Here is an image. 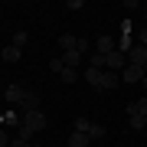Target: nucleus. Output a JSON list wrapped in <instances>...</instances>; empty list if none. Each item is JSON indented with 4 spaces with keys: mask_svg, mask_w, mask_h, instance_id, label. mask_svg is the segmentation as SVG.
I'll return each instance as SVG.
<instances>
[{
    "mask_svg": "<svg viewBox=\"0 0 147 147\" xmlns=\"http://www.w3.org/2000/svg\"><path fill=\"white\" fill-rule=\"evenodd\" d=\"M3 98L10 101V105L23 108V111H36V108H39V92L23 88V85H10V88L3 92Z\"/></svg>",
    "mask_w": 147,
    "mask_h": 147,
    "instance_id": "nucleus-1",
    "label": "nucleus"
},
{
    "mask_svg": "<svg viewBox=\"0 0 147 147\" xmlns=\"http://www.w3.org/2000/svg\"><path fill=\"white\" fill-rule=\"evenodd\" d=\"M23 124H26L30 131L36 134V131H46V124H49V121H46V115L36 108V111H23Z\"/></svg>",
    "mask_w": 147,
    "mask_h": 147,
    "instance_id": "nucleus-2",
    "label": "nucleus"
},
{
    "mask_svg": "<svg viewBox=\"0 0 147 147\" xmlns=\"http://www.w3.org/2000/svg\"><path fill=\"white\" fill-rule=\"evenodd\" d=\"M115 49H118L115 36H98V39H95V53H98V56H108V53H115Z\"/></svg>",
    "mask_w": 147,
    "mask_h": 147,
    "instance_id": "nucleus-3",
    "label": "nucleus"
},
{
    "mask_svg": "<svg viewBox=\"0 0 147 147\" xmlns=\"http://www.w3.org/2000/svg\"><path fill=\"white\" fill-rule=\"evenodd\" d=\"M20 124H23V115H20V111L7 108L3 115H0V127H20Z\"/></svg>",
    "mask_w": 147,
    "mask_h": 147,
    "instance_id": "nucleus-4",
    "label": "nucleus"
},
{
    "mask_svg": "<svg viewBox=\"0 0 147 147\" xmlns=\"http://www.w3.org/2000/svg\"><path fill=\"white\" fill-rule=\"evenodd\" d=\"M127 62L131 65H147V46H137L134 42V49L127 53Z\"/></svg>",
    "mask_w": 147,
    "mask_h": 147,
    "instance_id": "nucleus-5",
    "label": "nucleus"
},
{
    "mask_svg": "<svg viewBox=\"0 0 147 147\" xmlns=\"http://www.w3.org/2000/svg\"><path fill=\"white\" fill-rule=\"evenodd\" d=\"M118 82H121V75L105 69V72H101V88H98V92H111V88H118Z\"/></svg>",
    "mask_w": 147,
    "mask_h": 147,
    "instance_id": "nucleus-6",
    "label": "nucleus"
},
{
    "mask_svg": "<svg viewBox=\"0 0 147 147\" xmlns=\"http://www.w3.org/2000/svg\"><path fill=\"white\" fill-rule=\"evenodd\" d=\"M121 79H124V82H141L144 79V65H131V62H127V69L121 72Z\"/></svg>",
    "mask_w": 147,
    "mask_h": 147,
    "instance_id": "nucleus-7",
    "label": "nucleus"
},
{
    "mask_svg": "<svg viewBox=\"0 0 147 147\" xmlns=\"http://www.w3.org/2000/svg\"><path fill=\"white\" fill-rule=\"evenodd\" d=\"M88 144H92L88 134H82V131H72V134H69V147H88Z\"/></svg>",
    "mask_w": 147,
    "mask_h": 147,
    "instance_id": "nucleus-8",
    "label": "nucleus"
},
{
    "mask_svg": "<svg viewBox=\"0 0 147 147\" xmlns=\"http://www.w3.org/2000/svg\"><path fill=\"white\" fill-rule=\"evenodd\" d=\"M85 82H88L92 85V88H101V69H85Z\"/></svg>",
    "mask_w": 147,
    "mask_h": 147,
    "instance_id": "nucleus-9",
    "label": "nucleus"
},
{
    "mask_svg": "<svg viewBox=\"0 0 147 147\" xmlns=\"http://www.w3.org/2000/svg\"><path fill=\"white\" fill-rule=\"evenodd\" d=\"M20 56H23V49H16L13 42L3 49V53H0V59H3V62H20Z\"/></svg>",
    "mask_w": 147,
    "mask_h": 147,
    "instance_id": "nucleus-10",
    "label": "nucleus"
},
{
    "mask_svg": "<svg viewBox=\"0 0 147 147\" xmlns=\"http://www.w3.org/2000/svg\"><path fill=\"white\" fill-rule=\"evenodd\" d=\"M79 62H82V53H79V49H72V53H62V65H65V69H75Z\"/></svg>",
    "mask_w": 147,
    "mask_h": 147,
    "instance_id": "nucleus-11",
    "label": "nucleus"
},
{
    "mask_svg": "<svg viewBox=\"0 0 147 147\" xmlns=\"http://www.w3.org/2000/svg\"><path fill=\"white\" fill-rule=\"evenodd\" d=\"M59 46H62V53H72V49L79 46V36H69L65 33V36H59Z\"/></svg>",
    "mask_w": 147,
    "mask_h": 147,
    "instance_id": "nucleus-12",
    "label": "nucleus"
},
{
    "mask_svg": "<svg viewBox=\"0 0 147 147\" xmlns=\"http://www.w3.org/2000/svg\"><path fill=\"white\" fill-rule=\"evenodd\" d=\"M127 124H131V131H144V127H147V118H144V115H131Z\"/></svg>",
    "mask_w": 147,
    "mask_h": 147,
    "instance_id": "nucleus-13",
    "label": "nucleus"
},
{
    "mask_svg": "<svg viewBox=\"0 0 147 147\" xmlns=\"http://www.w3.org/2000/svg\"><path fill=\"white\" fill-rule=\"evenodd\" d=\"M59 79H62L65 85H72L75 79H79V72H75V69H62V72H59Z\"/></svg>",
    "mask_w": 147,
    "mask_h": 147,
    "instance_id": "nucleus-14",
    "label": "nucleus"
},
{
    "mask_svg": "<svg viewBox=\"0 0 147 147\" xmlns=\"http://www.w3.org/2000/svg\"><path fill=\"white\" fill-rule=\"evenodd\" d=\"M105 134H108V131H105L101 124H92V127H88V137H92V141H101Z\"/></svg>",
    "mask_w": 147,
    "mask_h": 147,
    "instance_id": "nucleus-15",
    "label": "nucleus"
},
{
    "mask_svg": "<svg viewBox=\"0 0 147 147\" xmlns=\"http://www.w3.org/2000/svg\"><path fill=\"white\" fill-rule=\"evenodd\" d=\"M16 137H20V141H30V144H33V131H30L26 124H20V127H16Z\"/></svg>",
    "mask_w": 147,
    "mask_h": 147,
    "instance_id": "nucleus-16",
    "label": "nucleus"
},
{
    "mask_svg": "<svg viewBox=\"0 0 147 147\" xmlns=\"http://www.w3.org/2000/svg\"><path fill=\"white\" fill-rule=\"evenodd\" d=\"M88 127H92V121H88V118H75V131L88 134Z\"/></svg>",
    "mask_w": 147,
    "mask_h": 147,
    "instance_id": "nucleus-17",
    "label": "nucleus"
},
{
    "mask_svg": "<svg viewBox=\"0 0 147 147\" xmlns=\"http://www.w3.org/2000/svg\"><path fill=\"white\" fill-rule=\"evenodd\" d=\"M88 65H92V69H101V72H105V56H98V53H95V56L88 59Z\"/></svg>",
    "mask_w": 147,
    "mask_h": 147,
    "instance_id": "nucleus-18",
    "label": "nucleus"
},
{
    "mask_svg": "<svg viewBox=\"0 0 147 147\" xmlns=\"http://www.w3.org/2000/svg\"><path fill=\"white\" fill-rule=\"evenodd\" d=\"M75 49H79V53L85 56V53H88V49H92V39H85V36H79V46H75Z\"/></svg>",
    "mask_w": 147,
    "mask_h": 147,
    "instance_id": "nucleus-19",
    "label": "nucleus"
},
{
    "mask_svg": "<svg viewBox=\"0 0 147 147\" xmlns=\"http://www.w3.org/2000/svg\"><path fill=\"white\" fill-rule=\"evenodd\" d=\"M26 39H30L26 33H16V36H13V46H16V49H23V46H26Z\"/></svg>",
    "mask_w": 147,
    "mask_h": 147,
    "instance_id": "nucleus-20",
    "label": "nucleus"
},
{
    "mask_svg": "<svg viewBox=\"0 0 147 147\" xmlns=\"http://www.w3.org/2000/svg\"><path fill=\"white\" fill-rule=\"evenodd\" d=\"M49 69H53V72H56V75H59V72H62V69H65V65H62V56H59V59H49Z\"/></svg>",
    "mask_w": 147,
    "mask_h": 147,
    "instance_id": "nucleus-21",
    "label": "nucleus"
},
{
    "mask_svg": "<svg viewBox=\"0 0 147 147\" xmlns=\"http://www.w3.org/2000/svg\"><path fill=\"white\" fill-rule=\"evenodd\" d=\"M137 115H144V118H147V95H144L141 101H137Z\"/></svg>",
    "mask_w": 147,
    "mask_h": 147,
    "instance_id": "nucleus-22",
    "label": "nucleus"
},
{
    "mask_svg": "<svg viewBox=\"0 0 147 147\" xmlns=\"http://www.w3.org/2000/svg\"><path fill=\"white\" fill-rule=\"evenodd\" d=\"M0 147H10V134H7L3 127H0Z\"/></svg>",
    "mask_w": 147,
    "mask_h": 147,
    "instance_id": "nucleus-23",
    "label": "nucleus"
},
{
    "mask_svg": "<svg viewBox=\"0 0 147 147\" xmlns=\"http://www.w3.org/2000/svg\"><path fill=\"white\" fill-rule=\"evenodd\" d=\"M137 46H147V30H141V33H137Z\"/></svg>",
    "mask_w": 147,
    "mask_h": 147,
    "instance_id": "nucleus-24",
    "label": "nucleus"
},
{
    "mask_svg": "<svg viewBox=\"0 0 147 147\" xmlns=\"http://www.w3.org/2000/svg\"><path fill=\"white\" fill-rule=\"evenodd\" d=\"M10 147H30V141H20L16 137V141H10Z\"/></svg>",
    "mask_w": 147,
    "mask_h": 147,
    "instance_id": "nucleus-25",
    "label": "nucleus"
},
{
    "mask_svg": "<svg viewBox=\"0 0 147 147\" xmlns=\"http://www.w3.org/2000/svg\"><path fill=\"white\" fill-rule=\"evenodd\" d=\"M141 85H144V88H147V72H144V79H141Z\"/></svg>",
    "mask_w": 147,
    "mask_h": 147,
    "instance_id": "nucleus-26",
    "label": "nucleus"
},
{
    "mask_svg": "<svg viewBox=\"0 0 147 147\" xmlns=\"http://www.w3.org/2000/svg\"><path fill=\"white\" fill-rule=\"evenodd\" d=\"M30 147H42V144H30Z\"/></svg>",
    "mask_w": 147,
    "mask_h": 147,
    "instance_id": "nucleus-27",
    "label": "nucleus"
},
{
    "mask_svg": "<svg viewBox=\"0 0 147 147\" xmlns=\"http://www.w3.org/2000/svg\"><path fill=\"white\" fill-rule=\"evenodd\" d=\"M144 72H147V65H144Z\"/></svg>",
    "mask_w": 147,
    "mask_h": 147,
    "instance_id": "nucleus-28",
    "label": "nucleus"
},
{
    "mask_svg": "<svg viewBox=\"0 0 147 147\" xmlns=\"http://www.w3.org/2000/svg\"><path fill=\"white\" fill-rule=\"evenodd\" d=\"M144 10H147V3H144Z\"/></svg>",
    "mask_w": 147,
    "mask_h": 147,
    "instance_id": "nucleus-29",
    "label": "nucleus"
},
{
    "mask_svg": "<svg viewBox=\"0 0 147 147\" xmlns=\"http://www.w3.org/2000/svg\"><path fill=\"white\" fill-rule=\"evenodd\" d=\"M144 30H147V26H144Z\"/></svg>",
    "mask_w": 147,
    "mask_h": 147,
    "instance_id": "nucleus-30",
    "label": "nucleus"
}]
</instances>
